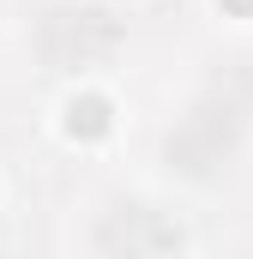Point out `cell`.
<instances>
[{
	"label": "cell",
	"mask_w": 253,
	"mask_h": 259,
	"mask_svg": "<svg viewBox=\"0 0 253 259\" xmlns=\"http://www.w3.org/2000/svg\"><path fill=\"white\" fill-rule=\"evenodd\" d=\"M109 127V103L103 97H72V133H103Z\"/></svg>",
	"instance_id": "6da1fadb"
}]
</instances>
